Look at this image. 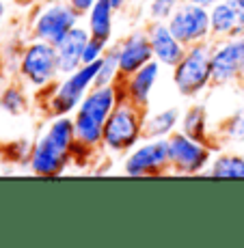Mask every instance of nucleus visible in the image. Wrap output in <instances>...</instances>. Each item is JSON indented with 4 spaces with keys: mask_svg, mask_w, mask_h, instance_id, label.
I'll use <instances>...</instances> for the list:
<instances>
[{
    "mask_svg": "<svg viewBox=\"0 0 244 248\" xmlns=\"http://www.w3.org/2000/svg\"><path fill=\"white\" fill-rule=\"evenodd\" d=\"M74 145L76 132L71 114L48 119L41 134L33 140L28 170L37 177H61L69 166H74L71 164Z\"/></svg>",
    "mask_w": 244,
    "mask_h": 248,
    "instance_id": "nucleus-1",
    "label": "nucleus"
},
{
    "mask_svg": "<svg viewBox=\"0 0 244 248\" xmlns=\"http://www.w3.org/2000/svg\"><path fill=\"white\" fill-rule=\"evenodd\" d=\"M123 99L121 87L117 84H106V87H98L84 95L80 106L71 114L74 119V132H76V142L89 147V149L102 151V136H104V125H106L108 117L114 110L119 102Z\"/></svg>",
    "mask_w": 244,
    "mask_h": 248,
    "instance_id": "nucleus-2",
    "label": "nucleus"
},
{
    "mask_svg": "<svg viewBox=\"0 0 244 248\" xmlns=\"http://www.w3.org/2000/svg\"><path fill=\"white\" fill-rule=\"evenodd\" d=\"M95 76H98V63L80 65L78 69L63 74L52 87L37 93L35 99L48 119L74 114L80 102L84 99V95L95 87Z\"/></svg>",
    "mask_w": 244,
    "mask_h": 248,
    "instance_id": "nucleus-3",
    "label": "nucleus"
},
{
    "mask_svg": "<svg viewBox=\"0 0 244 248\" xmlns=\"http://www.w3.org/2000/svg\"><path fill=\"white\" fill-rule=\"evenodd\" d=\"M143 138H145V110L121 99L104 125L102 151L106 155H126Z\"/></svg>",
    "mask_w": 244,
    "mask_h": 248,
    "instance_id": "nucleus-4",
    "label": "nucleus"
},
{
    "mask_svg": "<svg viewBox=\"0 0 244 248\" xmlns=\"http://www.w3.org/2000/svg\"><path fill=\"white\" fill-rule=\"evenodd\" d=\"M173 87L181 97L197 99L214 87L212 82V41L186 46L181 61L173 67Z\"/></svg>",
    "mask_w": 244,
    "mask_h": 248,
    "instance_id": "nucleus-5",
    "label": "nucleus"
},
{
    "mask_svg": "<svg viewBox=\"0 0 244 248\" xmlns=\"http://www.w3.org/2000/svg\"><path fill=\"white\" fill-rule=\"evenodd\" d=\"M16 74L20 82H24L35 93H41L48 87H52L63 76L54 44H48L41 39H31L28 44H24Z\"/></svg>",
    "mask_w": 244,
    "mask_h": 248,
    "instance_id": "nucleus-6",
    "label": "nucleus"
},
{
    "mask_svg": "<svg viewBox=\"0 0 244 248\" xmlns=\"http://www.w3.org/2000/svg\"><path fill=\"white\" fill-rule=\"evenodd\" d=\"M80 20L82 16L67 0H41L31 13L28 35L31 39L56 44L71 28L78 26Z\"/></svg>",
    "mask_w": 244,
    "mask_h": 248,
    "instance_id": "nucleus-7",
    "label": "nucleus"
},
{
    "mask_svg": "<svg viewBox=\"0 0 244 248\" xmlns=\"http://www.w3.org/2000/svg\"><path fill=\"white\" fill-rule=\"evenodd\" d=\"M169 142V162L171 173L195 177V175H205L210 162L214 158V145L212 142L199 140L184 132H175L166 138Z\"/></svg>",
    "mask_w": 244,
    "mask_h": 248,
    "instance_id": "nucleus-8",
    "label": "nucleus"
},
{
    "mask_svg": "<svg viewBox=\"0 0 244 248\" xmlns=\"http://www.w3.org/2000/svg\"><path fill=\"white\" fill-rule=\"evenodd\" d=\"M121 170L128 177H158L171 173L166 138H143L123 155Z\"/></svg>",
    "mask_w": 244,
    "mask_h": 248,
    "instance_id": "nucleus-9",
    "label": "nucleus"
},
{
    "mask_svg": "<svg viewBox=\"0 0 244 248\" xmlns=\"http://www.w3.org/2000/svg\"><path fill=\"white\" fill-rule=\"evenodd\" d=\"M212 82L214 87L244 84V35L212 41Z\"/></svg>",
    "mask_w": 244,
    "mask_h": 248,
    "instance_id": "nucleus-10",
    "label": "nucleus"
},
{
    "mask_svg": "<svg viewBox=\"0 0 244 248\" xmlns=\"http://www.w3.org/2000/svg\"><path fill=\"white\" fill-rule=\"evenodd\" d=\"M169 28L175 32V37L184 46L212 41V24H210V9L201 7L190 0H181L178 11L166 22Z\"/></svg>",
    "mask_w": 244,
    "mask_h": 248,
    "instance_id": "nucleus-11",
    "label": "nucleus"
},
{
    "mask_svg": "<svg viewBox=\"0 0 244 248\" xmlns=\"http://www.w3.org/2000/svg\"><path fill=\"white\" fill-rule=\"evenodd\" d=\"M113 47L117 52L121 80L132 76L134 71H138L143 65L154 61V52H151L149 37H147V28H134L132 32L121 37L117 44H113Z\"/></svg>",
    "mask_w": 244,
    "mask_h": 248,
    "instance_id": "nucleus-12",
    "label": "nucleus"
},
{
    "mask_svg": "<svg viewBox=\"0 0 244 248\" xmlns=\"http://www.w3.org/2000/svg\"><path fill=\"white\" fill-rule=\"evenodd\" d=\"M160 71H162V65L158 61H151V63L143 65L138 71H134L132 76L119 80L123 99L132 102L134 106L143 108V110H149L151 93H154L158 80H160Z\"/></svg>",
    "mask_w": 244,
    "mask_h": 248,
    "instance_id": "nucleus-13",
    "label": "nucleus"
},
{
    "mask_svg": "<svg viewBox=\"0 0 244 248\" xmlns=\"http://www.w3.org/2000/svg\"><path fill=\"white\" fill-rule=\"evenodd\" d=\"M145 28L151 44V52H154V61H158L162 67L173 69L184 56L186 46L175 37V32L171 31L166 22H147Z\"/></svg>",
    "mask_w": 244,
    "mask_h": 248,
    "instance_id": "nucleus-14",
    "label": "nucleus"
},
{
    "mask_svg": "<svg viewBox=\"0 0 244 248\" xmlns=\"http://www.w3.org/2000/svg\"><path fill=\"white\" fill-rule=\"evenodd\" d=\"M210 24H212V41L240 37L244 35V11L233 0H221L210 7Z\"/></svg>",
    "mask_w": 244,
    "mask_h": 248,
    "instance_id": "nucleus-15",
    "label": "nucleus"
},
{
    "mask_svg": "<svg viewBox=\"0 0 244 248\" xmlns=\"http://www.w3.org/2000/svg\"><path fill=\"white\" fill-rule=\"evenodd\" d=\"M89 37L91 35L87 31V26L78 24V26H74L67 35H63L54 44L61 74H69V71L78 69L80 65H82V50H84V46H87Z\"/></svg>",
    "mask_w": 244,
    "mask_h": 248,
    "instance_id": "nucleus-16",
    "label": "nucleus"
},
{
    "mask_svg": "<svg viewBox=\"0 0 244 248\" xmlns=\"http://www.w3.org/2000/svg\"><path fill=\"white\" fill-rule=\"evenodd\" d=\"M179 132L199 138V140L212 142L214 147L218 145L216 136H214V127L210 121V110L205 104H190L188 108L181 110V121H179Z\"/></svg>",
    "mask_w": 244,
    "mask_h": 248,
    "instance_id": "nucleus-17",
    "label": "nucleus"
},
{
    "mask_svg": "<svg viewBox=\"0 0 244 248\" xmlns=\"http://www.w3.org/2000/svg\"><path fill=\"white\" fill-rule=\"evenodd\" d=\"M114 13L117 9L113 7L111 0H95L93 7L84 16V26H87L89 35L111 44L114 35Z\"/></svg>",
    "mask_w": 244,
    "mask_h": 248,
    "instance_id": "nucleus-18",
    "label": "nucleus"
},
{
    "mask_svg": "<svg viewBox=\"0 0 244 248\" xmlns=\"http://www.w3.org/2000/svg\"><path fill=\"white\" fill-rule=\"evenodd\" d=\"M181 108L166 106L160 110H145V138H169L179 130Z\"/></svg>",
    "mask_w": 244,
    "mask_h": 248,
    "instance_id": "nucleus-19",
    "label": "nucleus"
},
{
    "mask_svg": "<svg viewBox=\"0 0 244 248\" xmlns=\"http://www.w3.org/2000/svg\"><path fill=\"white\" fill-rule=\"evenodd\" d=\"M205 175L214 179H244V154L216 151Z\"/></svg>",
    "mask_w": 244,
    "mask_h": 248,
    "instance_id": "nucleus-20",
    "label": "nucleus"
},
{
    "mask_svg": "<svg viewBox=\"0 0 244 248\" xmlns=\"http://www.w3.org/2000/svg\"><path fill=\"white\" fill-rule=\"evenodd\" d=\"M33 99L28 95V87L24 82H9L0 89V110L9 117H22L28 112Z\"/></svg>",
    "mask_w": 244,
    "mask_h": 248,
    "instance_id": "nucleus-21",
    "label": "nucleus"
},
{
    "mask_svg": "<svg viewBox=\"0 0 244 248\" xmlns=\"http://www.w3.org/2000/svg\"><path fill=\"white\" fill-rule=\"evenodd\" d=\"M216 142H227V145H244V106L236 108L227 119L214 127Z\"/></svg>",
    "mask_w": 244,
    "mask_h": 248,
    "instance_id": "nucleus-22",
    "label": "nucleus"
},
{
    "mask_svg": "<svg viewBox=\"0 0 244 248\" xmlns=\"http://www.w3.org/2000/svg\"><path fill=\"white\" fill-rule=\"evenodd\" d=\"M121 80L119 74V61H117V52L111 44V47L106 50L104 59L98 63V76H95V84L98 87H106V84H117Z\"/></svg>",
    "mask_w": 244,
    "mask_h": 248,
    "instance_id": "nucleus-23",
    "label": "nucleus"
},
{
    "mask_svg": "<svg viewBox=\"0 0 244 248\" xmlns=\"http://www.w3.org/2000/svg\"><path fill=\"white\" fill-rule=\"evenodd\" d=\"M31 151H33V140H28V138H17V140L7 142V145L0 149V155L7 162H11V164L28 166Z\"/></svg>",
    "mask_w": 244,
    "mask_h": 248,
    "instance_id": "nucleus-24",
    "label": "nucleus"
},
{
    "mask_svg": "<svg viewBox=\"0 0 244 248\" xmlns=\"http://www.w3.org/2000/svg\"><path fill=\"white\" fill-rule=\"evenodd\" d=\"M181 0H147L145 17L147 22H169L171 16L178 11Z\"/></svg>",
    "mask_w": 244,
    "mask_h": 248,
    "instance_id": "nucleus-25",
    "label": "nucleus"
},
{
    "mask_svg": "<svg viewBox=\"0 0 244 248\" xmlns=\"http://www.w3.org/2000/svg\"><path fill=\"white\" fill-rule=\"evenodd\" d=\"M111 47V44L104 39H98V37H89L87 46L82 50V65H95L104 59L106 50Z\"/></svg>",
    "mask_w": 244,
    "mask_h": 248,
    "instance_id": "nucleus-26",
    "label": "nucleus"
},
{
    "mask_svg": "<svg viewBox=\"0 0 244 248\" xmlns=\"http://www.w3.org/2000/svg\"><path fill=\"white\" fill-rule=\"evenodd\" d=\"M67 2H69L71 7H74L76 11H78L80 16L84 17V16H87V13H89V9L93 7V2H95V0H67Z\"/></svg>",
    "mask_w": 244,
    "mask_h": 248,
    "instance_id": "nucleus-27",
    "label": "nucleus"
},
{
    "mask_svg": "<svg viewBox=\"0 0 244 248\" xmlns=\"http://www.w3.org/2000/svg\"><path fill=\"white\" fill-rule=\"evenodd\" d=\"M111 2H113V7L117 9V11H121V9H126L130 2H134V0H111Z\"/></svg>",
    "mask_w": 244,
    "mask_h": 248,
    "instance_id": "nucleus-28",
    "label": "nucleus"
},
{
    "mask_svg": "<svg viewBox=\"0 0 244 248\" xmlns=\"http://www.w3.org/2000/svg\"><path fill=\"white\" fill-rule=\"evenodd\" d=\"M4 17H7V2L0 0V28H2V24H4Z\"/></svg>",
    "mask_w": 244,
    "mask_h": 248,
    "instance_id": "nucleus-29",
    "label": "nucleus"
},
{
    "mask_svg": "<svg viewBox=\"0 0 244 248\" xmlns=\"http://www.w3.org/2000/svg\"><path fill=\"white\" fill-rule=\"evenodd\" d=\"M190 2H197V4H201V7H214L216 2H221V0H190Z\"/></svg>",
    "mask_w": 244,
    "mask_h": 248,
    "instance_id": "nucleus-30",
    "label": "nucleus"
},
{
    "mask_svg": "<svg viewBox=\"0 0 244 248\" xmlns=\"http://www.w3.org/2000/svg\"><path fill=\"white\" fill-rule=\"evenodd\" d=\"M233 2H236V4H238V7H240V9H242V11H244V0H233Z\"/></svg>",
    "mask_w": 244,
    "mask_h": 248,
    "instance_id": "nucleus-31",
    "label": "nucleus"
},
{
    "mask_svg": "<svg viewBox=\"0 0 244 248\" xmlns=\"http://www.w3.org/2000/svg\"><path fill=\"white\" fill-rule=\"evenodd\" d=\"M24 2H33V0H24Z\"/></svg>",
    "mask_w": 244,
    "mask_h": 248,
    "instance_id": "nucleus-32",
    "label": "nucleus"
}]
</instances>
